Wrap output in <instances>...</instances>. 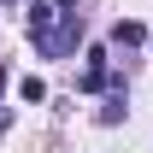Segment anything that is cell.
<instances>
[{
    "instance_id": "cell-1",
    "label": "cell",
    "mask_w": 153,
    "mask_h": 153,
    "mask_svg": "<svg viewBox=\"0 0 153 153\" xmlns=\"http://www.w3.org/2000/svg\"><path fill=\"white\" fill-rule=\"evenodd\" d=\"M30 41H36L41 59H71L76 41H82V18L53 6V0H30Z\"/></svg>"
},
{
    "instance_id": "cell-2",
    "label": "cell",
    "mask_w": 153,
    "mask_h": 153,
    "mask_svg": "<svg viewBox=\"0 0 153 153\" xmlns=\"http://www.w3.org/2000/svg\"><path fill=\"white\" fill-rule=\"evenodd\" d=\"M141 41H153L147 24H135V18H118L112 24V47H141Z\"/></svg>"
},
{
    "instance_id": "cell-3",
    "label": "cell",
    "mask_w": 153,
    "mask_h": 153,
    "mask_svg": "<svg viewBox=\"0 0 153 153\" xmlns=\"http://www.w3.org/2000/svg\"><path fill=\"white\" fill-rule=\"evenodd\" d=\"M118 118H124V88H112L106 106H100V124H118Z\"/></svg>"
},
{
    "instance_id": "cell-4",
    "label": "cell",
    "mask_w": 153,
    "mask_h": 153,
    "mask_svg": "<svg viewBox=\"0 0 153 153\" xmlns=\"http://www.w3.org/2000/svg\"><path fill=\"white\" fill-rule=\"evenodd\" d=\"M18 94L36 106V100H47V82H41V76H24V82H18Z\"/></svg>"
},
{
    "instance_id": "cell-5",
    "label": "cell",
    "mask_w": 153,
    "mask_h": 153,
    "mask_svg": "<svg viewBox=\"0 0 153 153\" xmlns=\"http://www.w3.org/2000/svg\"><path fill=\"white\" fill-rule=\"evenodd\" d=\"M6 124H12V118H6V106H0V135H6Z\"/></svg>"
},
{
    "instance_id": "cell-6",
    "label": "cell",
    "mask_w": 153,
    "mask_h": 153,
    "mask_svg": "<svg viewBox=\"0 0 153 153\" xmlns=\"http://www.w3.org/2000/svg\"><path fill=\"white\" fill-rule=\"evenodd\" d=\"M59 6H76V0H59Z\"/></svg>"
},
{
    "instance_id": "cell-7",
    "label": "cell",
    "mask_w": 153,
    "mask_h": 153,
    "mask_svg": "<svg viewBox=\"0 0 153 153\" xmlns=\"http://www.w3.org/2000/svg\"><path fill=\"white\" fill-rule=\"evenodd\" d=\"M0 6H12V0H0Z\"/></svg>"
}]
</instances>
